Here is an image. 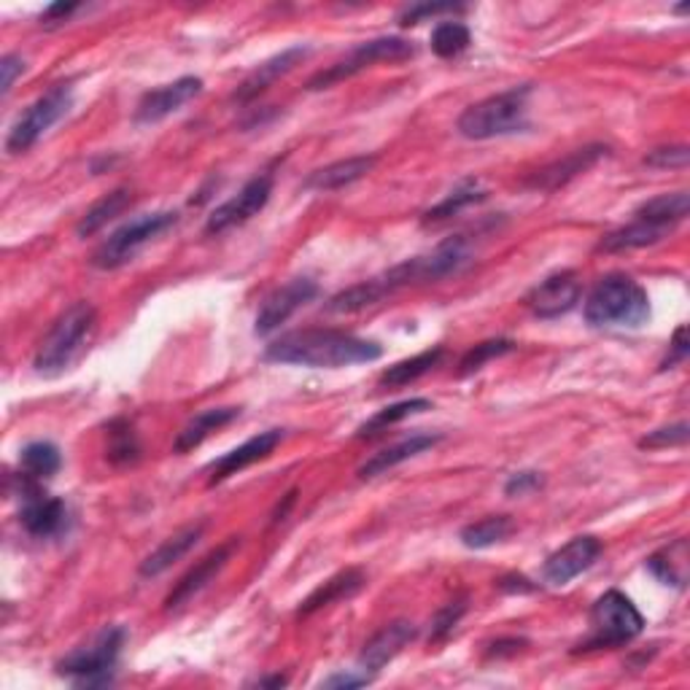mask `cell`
<instances>
[{
	"label": "cell",
	"instance_id": "cell-1",
	"mask_svg": "<svg viewBox=\"0 0 690 690\" xmlns=\"http://www.w3.org/2000/svg\"><path fill=\"white\" fill-rule=\"evenodd\" d=\"M383 356V348L375 341L348 335L341 329H303L289 332L267 345L265 359L276 364H294V367L337 369L351 364H367Z\"/></svg>",
	"mask_w": 690,
	"mask_h": 690
},
{
	"label": "cell",
	"instance_id": "cell-2",
	"mask_svg": "<svg viewBox=\"0 0 690 690\" xmlns=\"http://www.w3.org/2000/svg\"><path fill=\"white\" fill-rule=\"evenodd\" d=\"M95 324H98V310H95L92 303L81 299V303L70 305L38 345L33 359L36 373L47 375V378L66 373L70 364L79 359L81 351L87 348Z\"/></svg>",
	"mask_w": 690,
	"mask_h": 690
},
{
	"label": "cell",
	"instance_id": "cell-3",
	"mask_svg": "<svg viewBox=\"0 0 690 690\" xmlns=\"http://www.w3.org/2000/svg\"><path fill=\"white\" fill-rule=\"evenodd\" d=\"M650 297L634 278L607 276L585 299V322L591 327H629L648 324Z\"/></svg>",
	"mask_w": 690,
	"mask_h": 690
},
{
	"label": "cell",
	"instance_id": "cell-4",
	"mask_svg": "<svg viewBox=\"0 0 690 690\" xmlns=\"http://www.w3.org/2000/svg\"><path fill=\"white\" fill-rule=\"evenodd\" d=\"M529 92H532L529 85L513 87L507 89V92L491 95V98L481 100V103L470 106L456 121L459 136L470 140H491L526 130Z\"/></svg>",
	"mask_w": 690,
	"mask_h": 690
},
{
	"label": "cell",
	"instance_id": "cell-5",
	"mask_svg": "<svg viewBox=\"0 0 690 690\" xmlns=\"http://www.w3.org/2000/svg\"><path fill=\"white\" fill-rule=\"evenodd\" d=\"M470 257V240H466L464 235H456V238H448L440 243V246H434L430 254H421V257H413L397 267H392V270L378 276V280L383 292L394 294L397 289H405V286L432 284V280L448 278L453 273L462 270Z\"/></svg>",
	"mask_w": 690,
	"mask_h": 690
},
{
	"label": "cell",
	"instance_id": "cell-6",
	"mask_svg": "<svg viewBox=\"0 0 690 690\" xmlns=\"http://www.w3.org/2000/svg\"><path fill=\"white\" fill-rule=\"evenodd\" d=\"M644 631L642 612L631 604L629 597L621 591H607L597 599L591 610V634L578 648V653H591V650L621 648V644L634 642Z\"/></svg>",
	"mask_w": 690,
	"mask_h": 690
},
{
	"label": "cell",
	"instance_id": "cell-7",
	"mask_svg": "<svg viewBox=\"0 0 690 690\" xmlns=\"http://www.w3.org/2000/svg\"><path fill=\"white\" fill-rule=\"evenodd\" d=\"M121 644H125V631L119 625H106L100 634H95L92 642L62 658L57 663V674L70 677L81 688L108 686L119 661Z\"/></svg>",
	"mask_w": 690,
	"mask_h": 690
},
{
	"label": "cell",
	"instance_id": "cell-8",
	"mask_svg": "<svg viewBox=\"0 0 690 690\" xmlns=\"http://www.w3.org/2000/svg\"><path fill=\"white\" fill-rule=\"evenodd\" d=\"M178 221V214L172 210H157V214H146L138 216V219L127 221L121 225L117 233L108 235V238L100 243L98 252L92 254V265L98 270H117V267L127 265L146 243H151L165 229H170Z\"/></svg>",
	"mask_w": 690,
	"mask_h": 690
},
{
	"label": "cell",
	"instance_id": "cell-9",
	"mask_svg": "<svg viewBox=\"0 0 690 690\" xmlns=\"http://www.w3.org/2000/svg\"><path fill=\"white\" fill-rule=\"evenodd\" d=\"M70 103H73V95H70V87L66 85H57L49 89L47 95H41V98H38L33 106H28V111L11 125L9 138H6V151H9V155H22V151L33 149L41 136H47L57 121L66 117L70 111Z\"/></svg>",
	"mask_w": 690,
	"mask_h": 690
},
{
	"label": "cell",
	"instance_id": "cell-10",
	"mask_svg": "<svg viewBox=\"0 0 690 690\" xmlns=\"http://www.w3.org/2000/svg\"><path fill=\"white\" fill-rule=\"evenodd\" d=\"M415 55V47L405 38H375V41H364L359 47L354 49L345 60L335 62V66L322 70L308 81V89H329L335 87L337 81L351 79L356 76L359 70L375 66V62H397V60H407V57Z\"/></svg>",
	"mask_w": 690,
	"mask_h": 690
},
{
	"label": "cell",
	"instance_id": "cell-11",
	"mask_svg": "<svg viewBox=\"0 0 690 690\" xmlns=\"http://www.w3.org/2000/svg\"><path fill=\"white\" fill-rule=\"evenodd\" d=\"M19 500H22V507H19V521L22 526L28 529V534L41 536H57L68 529V504L57 496L43 494L38 481H30L19 472Z\"/></svg>",
	"mask_w": 690,
	"mask_h": 690
},
{
	"label": "cell",
	"instance_id": "cell-12",
	"mask_svg": "<svg viewBox=\"0 0 690 690\" xmlns=\"http://www.w3.org/2000/svg\"><path fill=\"white\" fill-rule=\"evenodd\" d=\"M273 195V178L270 176H257L243 187L238 195L229 197L227 203H221L214 214L208 216L206 221V233L208 235H221L227 229L246 225L248 219L259 214L262 208L267 206Z\"/></svg>",
	"mask_w": 690,
	"mask_h": 690
},
{
	"label": "cell",
	"instance_id": "cell-13",
	"mask_svg": "<svg viewBox=\"0 0 690 690\" xmlns=\"http://www.w3.org/2000/svg\"><path fill=\"white\" fill-rule=\"evenodd\" d=\"M580 294H583V284H580L578 273L564 270L545 278L540 286H534L532 294L526 297V305L536 318L551 322V318L566 316L580 303Z\"/></svg>",
	"mask_w": 690,
	"mask_h": 690
},
{
	"label": "cell",
	"instance_id": "cell-14",
	"mask_svg": "<svg viewBox=\"0 0 690 690\" xmlns=\"http://www.w3.org/2000/svg\"><path fill=\"white\" fill-rule=\"evenodd\" d=\"M602 555V542L597 536L585 534V536H574V540L566 542L561 551H555L551 559L545 561L542 566V580L548 585H566L572 583L578 574H583L597 564V559Z\"/></svg>",
	"mask_w": 690,
	"mask_h": 690
},
{
	"label": "cell",
	"instance_id": "cell-15",
	"mask_svg": "<svg viewBox=\"0 0 690 690\" xmlns=\"http://www.w3.org/2000/svg\"><path fill=\"white\" fill-rule=\"evenodd\" d=\"M316 294H318L316 280H310V278L289 280V284L280 286V289L273 292L270 297L262 303V308L257 313V327H254V332L262 337L276 332L280 324L289 322V318L303 308V305H308Z\"/></svg>",
	"mask_w": 690,
	"mask_h": 690
},
{
	"label": "cell",
	"instance_id": "cell-16",
	"mask_svg": "<svg viewBox=\"0 0 690 690\" xmlns=\"http://www.w3.org/2000/svg\"><path fill=\"white\" fill-rule=\"evenodd\" d=\"M203 92V81L197 76H184V79L172 81V85L157 87L151 92H146L144 98L138 100L136 114V125H155V121H162L170 114H176L178 108H184L189 100H195L197 95Z\"/></svg>",
	"mask_w": 690,
	"mask_h": 690
},
{
	"label": "cell",
	"instance_id": "cell-17",
	"mask_svg": "<svg viewBox=\"0 0 690 690\" xmlns=\"http://www.w3.org/2000/svg\"><path fill=\"white\" fill-rule=\"evenodd\" d=\"M235 548H238V536H233V540L225 542V545H219L216 551H210L206 559L197 561V564L191 566V570L184 574V578L176 583V588H172V591L168 593V599H165V610L168 612L178 610V607L187 604L189 599H195L197 593H200L203 588H206L210 580L216 578V574L225 570L229 555L235 553Z\"/></svg>",
	"mask_w": 690,
	"mask_h": 690
},
{
	"label": "cell",
	"instance_id": "cell-18",
	"mask_svg": "<svg viewBox=\"0 0 690 690\" xmlns=\"http://www.w3.org/2000/svg\"><path fill=\"white\" fill-rule=\"evenodd\" d=\"M415 634H418V631H415V625L411 621L388 623L386 629H381L378 634H375L362 648L359 661H356L359 663V672L369 674V677L378 674L386 663H392L394 658H397L402 650L413 642Z\"/></svg>",
	"mask_w": 690,
	"mask_h": 690
},
{
	"label": "cell",
	"instance_id": "cell-19",
	"mask_svg": "<svg viewBox=\"0 0 690 690\" xmlns=\"http://www.w3.org/2000/svg\"><path fill=\"white\" fill-rule=\"evenodd\" d=\"M607 146L602 144H593V146H583V149H574L572 155L555 159V162L548 165V168L536 170L532 178H529V187L532 189H542V191H555L561 187H566V184L572 181V178H578L580 172L591 170L593 165L599 162V159L607 157Z\"/></svg>",
	"mask_w": 690,
	"mask_h": 690
},
{
	"label": "cell",
	"instance_id": "cell-20",
	"mask_svg": "<svg viewBox=\"0 0 690 690\" xmlns=\"http://www.w3.org/2000/svg\"><path fill=\"white\" fill-rule=\"evenodd\" d=\"M280 440H284V432H280V430H267V432L257 434V437L248 440V443L238 445V448H235V451L225 453V456L216 459V462L210 464L208 483L216 485V483L227 481V477L238 475V472L246 470V466L262 462V459H267L273 451L278 448Z\"/></svg>",
	"mask_w": 690,
	"mask_h": 690
},
{
	"label": "cell",
	"instance_id": "cell-21",
	"mask_svg": "<svg viewBox=\"0 0 690 690\" xmlns=\"http://www.w3.org/2000/svg\"><path fill=\"white\" fill-rule=\"evenodd\" d=\"M203 532H206V523H189V526L178 529V532L168 536V540H165L155 553L146 555V561L138 570L140 578H157V574L168 572L176 561H181L184 555H187L191 548L200 542Z\"/></svg>",
	"mask_w": 690,
	"mask_h": 690
},
{
	"label": "cell",
	"instance_id": "cell-22",
	"mask_svg": "<svg viewBox=\"0 0 690 690\" xmlns=\"http://www.w3.org/2000/svg\"><path fill=\"white\" fill-rule=\"evenodd\" d=\"M305 57H308V49L292 47V49H286V52L273 57V60L262 62V66L254 70V73L248 76V79L238 87V92H235V100H238V103H252V100L259 98L265 89H270L273 81H278L280 76L289 73V70L297 66L299 60H305Z\"/></svg>",
	"mask_w": 690,
	"mask_h": 690
},
{
	"label": "cell",
	"instance_id": "cell-23",
	"mask_svg": "<svg viewBox=\"0 0 690 690\" xmlns=\"http://www.w3.org/2000/svg\"><path fill=\"white\" fill-rule=\"evenodd\" d=\"M378 157L375 155H362V157H348L341 159V162H332L327 168L310 172L308 181H305V189H316V191H335L343 187H351L359 178L367 176L369 170L375 168Z\"/></svg>",
	"mask_w": 690,
	"mask_h": 690
},
{
	"label": "cell",
	"instance_id": "cell-24",
	"mask_svg": "<svg viewBox=\"0 0 690 690\" xmlns=\"http://www.w3.org/2000/svg\"><path fill=\"white\" fill-rule=\"evenodd\" d=\"M364 588V572L362 570H343L337 572L335 578H329L327 583H322L316 588V591L310 593L308 599H305L303 604H299L297 615L299 618H308L313 615V612L324 610V607L335 604V602H343V599H351L356 597Z\"/></svg>",
	"mask_w": 690,
	"mask_h": 690
},
{
	"label": "cell",
	"instance_id": "cell-25",
	"mask_svg": "<svg viewBox=\"0 0 690 690\" xmlns=\"http://www.w3.org/2000/svg\"><path fill=\"white\" fill-rule=\"evenodd\" d=\"M440 440H443V437H440V434H413V437L402 440V443L392 445V448L375 453V456L369 459L367 464L359 466V477H362V481H369V477H378V475H383V472L394 470V466H397V464L407 462V459H413V456H418V453L434 448V445H437Z\"/></svg>",
	"mask_w": 690,
	"mask_h": 690
},
{
	"label": "cell",
	"instance_id": "cell-26",
	"mask_svg": "<svg viewBox=\"0 0 690 690\" xmlns=\"http://www.w3.org/2000/svg\"><path fill=\"white\" fill-rule=\"evenodd\" d=\"M648 570L653 572V578L661 580L663 585L686 588L690 574V548L686 536L669 542V545H663L661 551L650 555Z\"/></svg>",
	"mask_w": 690,
	"mask_h": 690
},
{
	"label": "cell",
	"instance_id": "cell-27",
	"mask_svg": "<svg viewBox=\"0 0 690 690\" xmlns=\"http://www.w3.org/2000/svg\"><path fill=\"white\" fill-rule=\"evenodd\" d=\"M240 415V407H210V411H203L200 415L189 421L181 432H178L176 443H172V451L176 453H187L191 448L203 443L210 432L221 430L227 426L229 421H235Z\"/></svg>",
	"mask_w": 690,
	"mask_h": 690
},
{
	"label": "cell",
	"instance_id": "cell-28",
	"mask_svg": "<svg viewBox=\"0 0 690 690\" xmlns=\"http://www.w3.org/2000/svg\"><path fill=\"white\" fill-rule=\"evenodd\" d=\"M690 208L688 191H672V195H658L637 208V219L650 221L661 229H672L680 221H686Z\"/></svg>",
	"mask_w": 690,
	"mask_h": 690
},
{
	"label": "cell",
	"instance_id": "cell-29",
	"mask_svg": "<svg viewBox=\"0 0 690 690\" xmlns=\"http://www.w3.org/2000/svg\"><path fill=\"white\" fill-rule=\"evenodd\" d=\"M130 203H132V191L127 187L108 191L106 197H100V200L95 203L85 216H81V221L76 225V235H79V238H89V235H95L98 229H103L108 221L117 219L121 210L130 208Z\"/></svg>",
	"mask_w": 690,
	"mask_h": 690
},
{
	"label": "cell",
	"instance_id": "cell-30",
	"mask_svg": "<svg viewBox=\"0 0 690 690\" xmlns=\"http://www.w3.org/2000/svg\"><path fill=\"white\" fill-rule=\"evenodd\" d=\"M60 466V448H57L55 443H47V440L24 445L22 453H19V472H22L24 477H30V481H49V477L57 475Z\"/></svg>",
	"mask_w": 690,
	"mask_h": 690
},
{
	"label": "cell",
	"instance_id": "cell-31",
	"mask_svg": "<svg viewBox=\"0 0 690 690\" xmlns=\"http://www.w3.org/2000/svg\"><path fill=\"white\" fill-rule=\"evenodd\" d=\"M669 229H661L644 219H634L631 225H625L621 229H612L610 235H604L599 248L602 252H631V248H644V246H653V243L663 240Z\"/></svg>",
	"mask_w": 690,
	"mask_h": 690
},
{
	"label": "cell",
	"instance_id": "cell-32",
	"mask_svg": "<svg viewBox=\"0 0 690 690\" xmlns=\"http://www.w3.org/2000/svg\"><path fill=\"white\" fill-rule=\"evenodd\" d=\"M515 523L510 515H489L483 521L470 523V526L462 529L459 540H462L464 548L470 551H483V548L496 545V542H504L510 534H513Z\"/></svg>",
	"mask_w": 690,
	"mask_h": 690
},
{
	"label": "cell",
	"instance_id": "cell-33",
	"mask_svg": "<svg viewBox=\"0 0 690 690\" xmlns=\"http://www.w3.org/2000/svg\"><path fill=\"white\" fill-rule=\"evenodd\" d=\"M440 359H443V348H432V351H424V354L413 356V359H405V362H397L392 364V367L386 369V373L381 375V386L386 388H400V386H407V383L418 381L421 375H426L430 369L437 364Z\"/></svg>",
	"mask_w": 690,
	"mask_h": 690
},
{
	"label": "cell",
	"instance_id": "cell-34",
	"mask_svg": "<svg viewBox=\"0 0 690 690\" xmlns=\"http://www.w3.org/2000/svg\"><path fill=\"white\" fill-rule=\"evenodd\" d=\"M424 411H432V402L430 400H405V402H397V405L386 407V411L375 413L373 418L367 421V424L359 426V434L356 437H375V434L386 432L388 426L400 424V421L411 418V415L415 413H424Z\"/></svg>",
	"mask_w": 690,
	"mask_h": 690
},
{
	"label": "cell",
	"instance_id": "cell-35",
	"mask_svg": "<svg viewBox=\"0 0 690 690\" xmlns=\"http://www.w3.org/2000/svg\"><path fill=\"white\" fill-rule=\"evenodd\" d=\"M483 200H485V191L477 187L475 181H466L464 187H459L456 191H451V195L445 197L443 203H437V206L426 210V214H424V225H434V221L451 219V216L462 214L464 208L475 206V203H483Z\"/></svg>",
	"mask_w": 690,
	"mask_h": 690
},
{
	"label": "cell",
	"instance_id": "cell-36",
	"mask_svg": "<svg viewBox=\"0 0 690 690\" xmlns=\"http://www.w3.org/2000/svg\"><path fill=\"white\" fill-rule=\"evenodd\" d=\"M108 459L114 464H136L140 456V445L136 437V430H132L130 421H114L108 426Z\"/></svg>",
	"mask_w": 690,
	"mask_h": 690
},
{
	"label": "cell",
	"instance_id": "cell-37",
	"mask_svg": "<svg viewBox=\"0 0 690 690\" xmlns=\"http://www.w3.org/2000/svg\"><path fill=\"white\" fill-rule=\"evenodd\" d=\"M472 36L466 30V24L462 22H440L432 33V52L443 60H451V57H459L466 52L470 47Z\"/></svg>",
	"mask_w": 690,
	"mask_h": 690
},
{
	"label": "cell",
	"instance_id": "cell-38",
	"mask_svg": "<svg viewBox=\"0 0 690 690\" xmlns=\"http://www.w3.org/2000/svg\"><path fill=\"white\" fill-rule=\"evenodd\" d=\"M515 351L513 341H485L481 345H475L472 351H466L462 364H459V375H472L477 369H483V364H489L491 359H500V356H507Z\"/></svg>",
	"mask_w": 690,
	"mask_h": 690
},
{
	"label": "cell",
	"instance_id": "cell-39",
	"mask_svg": "<svg viewBox=\"0 0 690 690\" xmlns=\"http://www.w3.org/2000/svg\"><path fill=\"white\" fill-rule=\"evenodd\" d=\"M688 424L686 421H680V424L674 426H663V430H655L650 432L648 437L639 440V448H674V445H686L688 443Z\"/></svg>",
	"mask_w": 690,
	"mask_h": 690
},
{
	"label": "cell",
	"instance_id": "cell-40",
	"mask_svg": "<svg viewBox=\"0 0 690 690\" xmlns=\"http://www.w3.org/2000/svg\"><path fill=\"white\" fill-rule=\"evenodd\" d=\"M464 612H466V597H459V599H453V602L445 604L432 621V639L434 642H440V639L448 637L451 631L456 629V623L462 621Z\"/></svg>",
	"mask_w": 690,
	"mask_h": 690
},
{
	"label": "cell",
	"instance_id": "cell-41",
	"mask_svg": "<svg viewBox=\"0 0 690 690\" xmlns=\"http://www.w3.org/2000/svg\"><path fill=\"white\" fill-rule=\"evenodd\" d=\"M459 11H464L462 3H418V6H411V9H405L400 14V24H418L424 22V19L430 17H440V14H459Z\"/></svg>",
	"mask_w": 690,
	"mask_h": 690
},
{
	"label": "cell",
	"instance_id": "cell-42",
	"mask_svg": "<svg viewBox=\"0 0 690 690\" xmlns=\"http://www.w3.org/2000/svg\"><path fill=\"white\" fill-rule=\"evenodd\" d=\"M690 159V149L688 146H663V149H655L650 151L648 157H644V165H650V168H686Z\"/></svg>",
	"mask_w": 690,
	"mask_h": 690
},
{
	"label": "cell",
	"instance_id": "cell-43",
	"mask_svg": "<svg viewBox=\"0 0 690 690\" xmlns=\"http://www.w3.org/2000/svg\"><path fill=\"white\" fill-rule=\"evenodd\" d=\"M688 354H690L688 327H686V324H682V327H677L674 337H672V343H669V354H667V359L661 362V369H663V373H667V369H674L677 364H682V362H686V359H688Z\"/></svg>",
	"mask_w": 690,
	"mask_h": 690
},
{
	"label": "cell",
	"instance_id": "cell-44",
	"mask_svg": "<svg viewBox=\"0 0 690 690\" xmlns=\"http://www.w3.org/2000/svg\"><path fill=\"white\" fill-rule=\"evenodd\" d=\"M542 475L540 472H515L513 477H510L507 483H504V494L507 496H526V494H532V491H536V489H542Z\"/></svg>",
	"mask_w": 690,
	"mask_h": 690
},
{
	"label": "cell",
	"instance_id": "cell-45",
	"mask_svg": "<svg viewBox=\"0 0 690 690\" xmlns=\"http://www.w3.org/2000/svg\"><path fill=\"white\" fill-rule=\"evenodd\" d=\"M24 70V60L19 55H6L3 60H0V92L6 95L11 92V87H14L17 76Z\"/></svg>",
	"mask_w": 690,
	"mask_h": 690
},
{
	"label": "cell",
	"instance_id": "cell-46",
	"mask_svg": "<svg viewBox=\"0 0 690 690\" xmlns=\"http://www.w3.org/2000/svg\"><path fill=\"white\" fill-rule=\"evenodd\" d=\"M369 682H373V677L364 674V672H359V669H356V674L345 672V674L329 677V680H324V682H322V688H345V690H351V688L369 686Z\"/></svg>",
	"mask_w": 690,
	"mask_h": 690
},
{
	"label": "cell",
	"instance_id": "cell-47",
	"mask_svg": "<svg viewBox=\"0 0 690 690\" xmlns=\"http://www.w3.org/2000/svg\"><path fill=\"white\" fill-rule=\"evenodd\" d=\"M79 9V3H52L47 11L41 14V24H47V28H52V24H60L66 22V19L73 14V11Z\"/></svg>",
	"mask_w": 690,
	"mask_h": 690
},
{
	"label": "cell",
	"instance_id": "cell-48",
	"mask_svg": "<svg viewBox=\"0 0 690 690\" xmlns=\"http://www.w3.org/2000/svg\"><path fill=\"white\" fill-rule=\"evenodd\" d=\"M523 648H526V639H500V642H494L489 648V658L518 655Z\"/></svg>",
	"mask_w": 690,
	"mask_h": 690
},
{
	"label": "cell",
	"instance_id": "cell-49",
	"mask_svg": "<svg viewBox=\"0 0 690 690\" xmlns=\"http://www.w3.org/2000/svg\"><path fill=\"white\" fill-rule=\"evenodd\" d=\"M500 588L507 593H529V591H536V585L529 583L526 578H521V574H510V578L500 580Z\"/></svg>",
	"mask_w": 690,
	"mask_h": 690
},
{
	"label": "cell",
	"instance_id": "cell-50",
	"mask_svg": "<svg viewBox=\"0 0 690 690\" xmlns=\"http://www.w3.org/2000/svg\"><path fill=\"white\" fill-rule=\"evenodd\" d=\"M294 500H297V491H289V494H286V500H284V504H278V510H276V513H273V523L284 521V518H286V513H289V507H292V504H294Z\"/></svg>",
	"mask_w": 690,
	"mask_h": 690
},
{
	"label": "cell",
	"instance_id": "cell-51",
	"mask_svg": "<svg viewBox=\"0 0 690 690\" xmlns=\"http://www.w3.org/2000/svg\"><path fill=\"white\" fill-rule=\"evenodd\" d=\"M257 686H259V688H284V686H286V677H280V674H276V677H265V680H259Z\"/></svg>",
	"mask_w": 690,
	"mask_h": 690
}]
</instances>
